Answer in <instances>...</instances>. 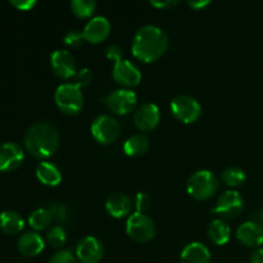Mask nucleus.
<instances>
[{
	"label": "nucleus",
	"instance_id": "obj_1",
	"mask_svg": "<svg viewBox=\"0 0 263 263\" xmlns=\"http://www.w3.org/2000/svg\"><path fill=\"white\" fill-rule=\"evenodd\" d=\"M168 48V37L162 28L146 25L139 28L133 39L134 57L144 63H151L161 58Z\"/></svg>",
	"mask_w": 263,
	"mask_h": 263
},
{
	"label": "nucleus",
	"instance_id": "obj_2",
	"mask_svg": "<svg viewBox=\"0 0 263 263\" xmlns=\"http://www.w3.org/2000/svg\"><path fill=\"white\" fill-rule=\"evenodd\" d=\"M23 143L35 158H49L59 146L58 130L50 122H36L26 131Z\"/></svg>",
	"mask_w": 263,
	"mask_h": 263
},
{
	"label": "nucleus",
	"instance_id": "obj_3",
	"mask_svg": "<svg viewBox=\"0 0 263 263\" xmlns=\"http://www.w3.org/2000/svg\"><path fill=\"white\" fill-rule=\"evenodd\" d=\"M218 189V179L210 170H199L189 177L186 190L190 197L197 200H207Z\"/></svg>",
	"mask_w": 263,
	"mask_h": 263
},
{
	"label": "nucleus",
	"instance_id": "obj_4",
	"mask_svg": "<svg viewBox=\"0 0 263 263\" xmlns=\"http://www.w3.org/2000/svg\"><path fill=\"white\" fill-rule=\"evenodd\" d=\"M55 104L64 115L74 116L81 112L84 107V95L74 84H62L57 87L54 94Z\"/></svg>",
	"mask_w": 263,
	"mask_h": 263
},
{
	"label": "nucleus",
	"instance_id": "obj_5",
	"mask_svg": "<svg viewBox=\"0 0 263 263\" xmlns=\"http://www.w3.org/2000/svg\"><path fill=\"white\" fill-rule=\"evenodd\" d=\"M126 233L138 243H146L156 235V226L153 220L145 213L135 212L128 216L126 221Z\"/></svg>",
	"mask_w": 263,
	"mask_h": 263
},
{
	"label": "nucleus",
	"instance_id": "obj_6",
	"mask_svg": "<svg viewBox=\"0 0 263 263\" xmlns=\"http://www.w3.org/2000/svg\"><path fill=\"white\" fill-rule=\"evenodd\" d=\"M91 135L98 143L110 144L118 139L121 134V125L115 117L109 115L98 116L91 123Z\"/></svg>",
	"mask_w": 263,
	"mask_h": 263
},
{
	"label": "nucleus",
	"instance_id": "obj_7",
	"mask_svg": "<svg viewBox=\"0 0 263 263\" xmlns=\"http://www.w3.org/2000/svg\"><path fill=\"white\" fill-rule=\"evenodd\" d=\"M171 112L180 122L193 123L202 115V107L190 95H177L171 102Z\"/></svg>",
	"mask_w": 263,
	"mask_h": 263
},
{
	"label": "nucleus",
	"instance_id": "obj_8",
	"mask_svg": "<svg viewBox=\"0 0 263 263\" xmlns=\"http://www.w3.org/2000/svg\"><path fill=\"white\" fill-rule=\"evenodd\" d=\"M105 103L110 112L126 116L135 109L136 104H138V97L130 89H118L108 95Z\"/></svg>",
	"mask_w": 263,
	"mask_h": 263
},
{
	"label": "nucleus",
	"instance_id": "obj_9",
	"mask_svg": "<svg viewBox=\"0 0 263 263\" xmlns=\"http://www.w3.org/2000/svg\"><path fill=\"white\" fill-rule=\"evenodd\" d=\"M244 210V199L240 195V193L236 190H228L222 193L216 203L215 212L217 215L222 216L223 218H235L243 212Z\"/></svg>",
	"mask_w": 263,
	"mask_h": 263
},
{
	"label": "nucleus",
	"instance_id": "obj_10",
	"mask_svg": "<svg viewBox=\"0 0 263 263\" xmlns=\"http://www.w3.org/2000/svg\"><path fill=\"white\" fill-rule=\"evenodd\" d=\"M112 77L121 86L134 87L140 84L141 72L133 62L127 59H121L113 64Z\"/></svg>",
	"mask_w": 263,
	"mask_h": 263
},
{
	"label": "nucleus",
	"instance_id": "obj_11",
	"mask_svg": "<svg viewBox=\"0 0 263 263\" xmlns=\"http://www.w3.org/2000/svg\"><path fill=\"white\" fill-rule=\"evenodd\" d=\"M104 256V247L95 236H85L76 247V257L81 263H99Z\"/></svg>",
	"mask_w": 263,
	"mask_h": 263
},
{
	"label": "nucleus",
	"instance_id": "obj_12",
	"mask_svg": "<svg viewBox=\"0 0 263 263\" xmlns=\"http://www.w3.org/2000/svg\"><path fill=\"white\" fill-rule=\"evenodd\" d=\"M50 66L54 73L63 80L73 77L77 72V63L74 57L64 49H58L50 55Z\"/></svg>",
	"mask_w": 263,
	"mask_h": 263
},
{
	"label": "nucleus",
	"instance_id": "obj_13",
	"mask_svg": "<svg viewBox=\"0 0 263 263\" xmlns=\"http://www.w3.org/2000/svg\"><path fill=\"white\" fill-rule=\"evenodd\" d=\"M159 121H161V112L158 105L154 103H145L140 105L134 116L135 126L143 133L153 131L158 126Z\"/></svg>",
	"mask_w": 263,
	"mask_h": 263
},
{
	"label": "nucleus",
	"instance_id": "obj_14",
	"mask_svg": "<svg viewBox=\"0 0 263 263\" xmlns=\"http://www.w3.org/2000/svg\"><path fill=\"white\" fill-rule=\"evenodd\" d=\"M25 159L21 145L12 141L0 144V171L10 172L17 170Z\"/></svg>",
	"mask_w": 263,
	"mask_h": 263
},
{
	"label": "nucleus",
	"instance_id": "obj_15",
	"mask_svg": "<svg viewBox=\"0 0 263 263\" xmlns=\"http://www.w3.org/2000/svg\"><path fill=\"white\" fill-rule=\"evenodd\" d=\"M236 238L243 246L257 248L263 244V226L256 221H247L236 230Z\"/></svg>",
	"mask_w": 263,
	"mask_h": 263
},
{
	"label": "nucleus",
	"instance_id": "obj_16",
	"mask_svg": "<svg viewBox=\"0 0 263 263\" xmlns=\"http://www.w3.org/2000/svg\"><path fill=\"white\" fill-rule=\"evenodd\" d=\"M110 22L103 15L91 18L84 28L85 40L90 44H99L104 41L110 33Z\"/></svg>",
	"mask_w": 263,
	"mask_h": 263
},
{
	"label": "nucleus",
	"instance_id": "obj_17",
	"mask_svg": "<svg viewBox=\"0 0 263 263\" xmlns=\"http://www.w3.org/2000/svg\"><path fill=\"white\" fill-rule=\"evenodd\" d=\"M105 210L112 217L123 218L130 216L133 210V200L122 193H113L105 200Z\"/></svg>",
	"mask_w": 263,
	"mask_h": 263
},
{
	"label": "nucleus",
	"instance_id": "obj_18",
	"mask_svg": "<svg viewBox=\"0 0 263 263\" xmlns=\"http://www.w3.org/2000/svg\"><path fill=\"white\" fill-rule=\"evenodd\" d=\"M18 251L25 257H36L45 248V241L35 231L22 234L17 241Z\"/></svg>",
	"mask_w": 263,
	"mask_h": 263
},
{
	"label": "nucleus",
	"instance_id": "obj_19",
	"mask_svg": "<svg viewBox=\"0 0 263 263\" xmlns=\"http://www.w3.org/2000/svg\"><path fill=\"white\" fill-rule=\"evenodd\" d=\"M181 263H211V252L199 241L187 244L181 252Z\"/></svg>",
	"mask_w": 263,
	"mask_h": 263
},
{
	"label": "nucleus",
	"instance_id": "obj_20",
	"mask_svg": "<svg viewBox=\"0 0 263 263\" xmlns=\"http://www.w3.org/2000/svg\"><path fill=\"white\" fill-rule=\"evenodd\" d=\"M36 177L46 186H57L62 182V172L51 162H41L36 167Z\"/></svg>",
	"mask_w": 263,
	"mask_h": 263
},
{
	"label": "nucleus",
	"instance_id": "obj_21",
	"mask_svg": "<svg viewBox=\"0 0 263 263\" xmlns=\"http://www.w3.org/2000/svg\"><path fill=\"white\" fill-rule=\"evenodd\" d=\"M25 228L22 216L15 211H3L0 213V230L7 235H17Z\"/></svg>",
	"mask_w": 263,
	"mask_h": 263
},
{
	"label": "nucleus",
	"instance_id": "obj_22",
	"mask_svg": "<svg viewBox=\"0 0 263 263\" xmlns=\"http://www.w3.org/2000/svg\"><path fill=\"white\" fill-rule=\"evenodd\" d=\"M208 238L216 246H225L231 236V229L223 220H213L208 226Z\"/></svg>",
	"mask_w": 263,
	"mask_h": 263
},
{
	"label": "nucleus",
	"instance_id": "obj_23",
	"mask_svg": "<svg viewBox=\"0 0 263 263\" xmlns=\"http://www.w3.org/2000/svg\"><path fill=\"white\" fill-rule=\"evenodd\" d=\"M149 139L143 134L133 135L125 141L123 144V152L128 157H141L148 152L149 149Z\"/></svg>",
	"mask_w": 263,
	"mask_h": 263
},
{
	"label": "nucleus",
	"instance_id": "obj_24",
	"mask_svg": "<svg viewBox=\"0 0 263 263\" xmlns=\"http://www.w3.org/2000/svg\"><path fill=\"white\" fill-rule=\"evenodd\" d=\"M53 222V215L49 208H37L28 217V225L35 231L45 230Z\"/></svg>",
	"mask_w": 263,
	"mask_h": 263
},
{
	"label": "nucleus",
	"instance_id": "obj_25",
	"mask_svg": "<svg viewBox=\"0 0 263 263\" xmlns=\"http://www.w3.org/2000/svg\"><path fill=\"white\" fill-rule=\"evenodd\" d=\"M222 180L228 186L239 187L247 180V175L240 167H229L222 172Z\"/></svg>",
	"mask_w": 263,
	"mask_h": 263
},
{
	"label": "nucleus",
	"instance_id": "obj_26",
	"mask_svg": "<svg viewBox=\"0 0 263 263\" xmlns=\"http://www.w3.org/2000/svg\"><path fill=\"white\" fill-rule=\"evenodd\" d=\"M71 9L76 17L85 20L94 14L97 9V3L94 0H73L71 3Z\"/></svg>",
	"mask_w": 263,
	"mask_h": 263
},
{
	"label": "nucleus",
	"instance_id": "obj_27",
	"mask_svg": "<svg viewBox=\"0 0 263 263\" xmlns=\"http://www.w3.org/2000/svg\"><path fill=\"white\" fill-rule=\"evenodd\" d=\"M46 241L53 248H62L67 241V234L62 226H53L46 233Z\"/></svg>",
	"mask_w": 263,
	"mask_h": 263
},
{
	"label": "nucleus",
	"instance_id": "obj_28",
	"mask_svg": "<svg viewBox=\"0 0 263 263\" xmlns=\"http://www.w3.org/2000/svg\"><path fill=\"white\" fill-rule=\"evenodd\" d=\"M64 44L69 48H80L82 44L85 43V36L84 32L79 30H71L64 35Z\"/></svg>",
	"mask_w": 263,
	"mask_h": 263
},
{
	"label": "nucleus",
	"instance_id": "obj_29",
	"mask_svg": "<svg viewBox=\"0 0 263 263\" xmlns=\"http://www.w3.org/2000/svg\"><path fill=\"white\" fill-rule=\"evenodd\" d=\"M73 81H74V85H76L77 87H86L89 86L90 84H91L92 81V72L90 71L89 68H80L77 69L76 74L73 76Z\"/></svg>",
	"mask_w": 263,
	"mask_h": 263
},
{
	"label": "nucleus",
	"instance_id": "obj_30",
	"mask_svg": "<svg viewBox=\"0 0 263 263\" xmlns=\"http://www.w3.org/2000/svg\"><path fill=\"white\" fill-rule=\"evenodd\" d=\"M152 198L146 193H138L135 197V210L136 212L144 213L151 208Z\"/></svg>",
	"mask_w": 263,
	"mask_h": 263
},
{
	"label": "nucleus",
	"instance_id": "obj_31",
	"mask_svg": "<svg viewBox=\"0 0 263 263\" xmlns=\"http://www.w3.org/2000/svg\"><path fill=\"white\" fill-rule=\"evenodd\" d=\"M49 263H77L73 253L71 251H59L50 258Z\"/></svg>",
	"mask_w": 263,
	"mask_h": 263
},
{
	"label": "nucleus",
	"instance_id": "obj_32",
	"mask_svg": "<svg viewBox=\"0 0 263 263\" xmlns=\"http://www.w3.org/2000/svg\"><path fill=\"white\" fill-rule=\"evenodd\" d=\"M49 210H50L51 215H53V221H55V222H64L66 221L67 211L64 205L53 204Z\"/></svg>",
	"mask_w": 263,
	"mask_h": 263
},
{
	"label": "nucleus",
	"instance_id": "obj_33",
	"mask_svg": "<svg viewBox=\"0 0 263 263\" xmlns=\"http://www.w3.org/2000/svg\"><path fill=\"white\" fill-rule=\"evenodd\" d=\"M105 55H107L108 59H112V61L118 62L121 61V59H123V50L122 48H121L120 45H116V44H112V45H109L107 48V50H105Z\"/></svg>",
	"mask_w": 263,
	"mask_h": 263
},
{
	"label": "nucleus",
	"instance_id": "obj_34",
	"mask_svg": "<svg viewBox=\"0 0 263 263\" xmlns=\"http://www.w3.org/2000/svg\"><path fill=\"white\" fill-rule=\"evenodd\" d=\"M9 3L13 7L17 8L18 10H25V12L31 10L36 4H37L36 0H10Z\"/></svg>",
	"mask_w": 263,
	"mask_h": 263
},
{
	"label": "nucleus",
	"instance_id": "obj_35",
	"mask_svg": "<svg viewBox=\"0 0 263 263\" xmlns=\"http://www.w3.org/2000/svg\"><path fill=\"white\" fill-rule=\"evenodd\" d=\"M177 4H179L177 0H163V2H162V0H158V2L152 0L151 2V5H153V7L156 8H159V9H167V8H172Z\"/></svg>",
	"mask_w": 263,
	"mask_h": 263
},
{
	"label": "nucleus",
	"instance_id": "obj_36",
	"mask_svg": "<svg viewBox=\"0 0 263 263\" xmlns=\"http://www.w3.org/2000/svg\"><path fill=\"white\" fill-rule=\"evenodd\" d=\"M249 263H263V248H256L252 252Z\"/></svg>",
	"mask_w": 263,
	"mask_h": 263
},
{
	"label": "nucleus",
	"instance_id": "obj_37",
	"mask_svg": "<svg viewBox=\"0 0 263 263\" xmlns=\"http://www.w3.org/2000/svg\"><path fill=\"white\" fill-rule=\"evenodd\" d=\"M211 2L210 0H200V2H187V5H189L192 9L194 10H200L203 8H205L207 5H210Z\"/></svg>",
	"mask_w": 263,
	"mask_h": 263
},
{
	"label": "nucleus",
	"instance_id": "obj_38",
	"mask_svg": "<svg viewBox=\"0 0 263 263\" xmlns=\"http://www.w3.org/2000/svg\"><path fill=\"white\" fill-rule=\"evenodd\" d=\"M259 223L263 226V208L261 210V212H259Z\"/></svg>",
	"mask_w": 263,
	"mask_h": 263
}]
</instances>
